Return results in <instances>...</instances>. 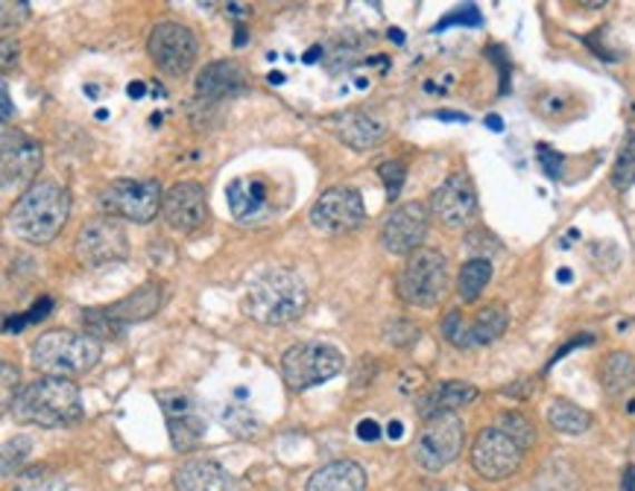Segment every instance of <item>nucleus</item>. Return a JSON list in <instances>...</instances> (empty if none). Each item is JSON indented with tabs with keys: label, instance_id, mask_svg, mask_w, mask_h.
<instances>
[{
	"label": "nucleus",
	"instance_id": "7c9ffc66",
	"mask_svg": "<svg viewBox=\"0 0 635 491\" xmlns=\"http://www.w3.org/2000/svg\"><path fill=\"white\" fill-rule=\"evenodd\" d=\"M498 430H504L507 436L512 439V442L521 448V451H527L530 444L536 442V428H534V421L527 419V415H521V413H504L501 419H498Z\"/></svg>",
	"mask_w": 635,
	"mask_h": 491
},
{
	"label": "nucleus",
	"instance_id": "4468645a",
	"mask_svg": "<svg viewBox=\"0 0 635 491\" xmlns=\"http://www.w3.org/2000/svg\"><path fill=\"white\" fill-rule=\"evenodd\" d=\"M431 214L446 228L469 226L478 214V190L466 173H451L431 196Z\"/></svg>",
	"mask_w": 635,
	"mask_h": 491
},
{
	"label": "nucleus",
	"instance_id": "f257e3e1",
	"mask_svg": "<svg viewBox=\"0 0 635 491\" xmlns=\"http://www.w3.org/2000/svg\"><path fill=\"white\" fill-rule=\"evenodd\" d=\"M307 307V287L293 269H267L250 281L244 313L252 322L282 327L296 322Z\"/></svg>",
	"mask_w": 635,
	"mask_h": 491
},
{
	"label": "nucleus",
	"instance_id": "2f4dec72",
	"mask_svg": "<svg viewBox=\"0 0 635 491\" xmlns=\"http://www.w3.org/2000/svg\"><path fill=\"white\" fill-rule=\"evenodd\" d=\"M82 325H86L88 336H95V340H115V336L124 331V325L118 322H111L102 307H91V311H82Z\"/></svg>",
	"mask_w": 635,
	"mask_h": 491
},
{
	"label": "nucleus",
	"instance_id": "412c9836",
	"mask_svg": "<svg viewBox=\"0 0 635 491\" xmlns=\"http://www.w3.org/2000/svg\"><path fill=\"white\" fill-rule=\"evenodd\" d=\"M162 302H165V287H162L158 281H149V284L135 289L133 296H126L120 298V302L109 304V307H102V313H106L111 322H118V325H126V322H144L149 320V316H156Z\"/></svg>",
	"mask_w": 635,
	"mask_h": 491
},
{
	"label": "nucleus",
	"instance_id": "de8ad7c7",
	"mask_svg": "<svg viewBox=\"0 0 635 491\" xmlns=\"http://www.w3.org/2000/svg\"><path fill=\"white\" fill-rule=\"evenodd\" d=\"M141 94H144L141 82H135V86H129V97H141Z\"/></svg>",
	"mask_w": 635,
	"mask_h": 491
},
{
	"label": "nucleus",
	"instance_id": "a878e982",
	"mask_svg": "<svg viewBox=\"0 0 635 491\" xmlns=\"http://www.w3.org/2000/svg\"><path fill=\"white\" fill-rule=\"evenodd\" d=\"M510 325V313L504 304H487L483 311L469 322V348L471 345H489L507 331Z\"/></svg>",
	"mask_w": 635,
	"mask_h": 491
},
{
	"label": "nucleus",
	"instance_id": "cd10ccee",
	"mask_svg": "<svg viewBox=\"0 0 635 491\" xmlns=\"http://www.w3.org/2000/svg\"><path fill=\"white\" fill-rule=\"evenodd\" d=\"M489 278H492V264L489 257H471L466 261L463 269H460V278H457V293L463 298L466 304L478 302L480 293L487 289Z\"/></svg>",
	"mask_w": 635,
	"mask_h": 491
},
{
	"label": "nucleus",
	"instance_id": "4c0bfd02",
	"mask_svg": "<svg viewBox=\"0 0 635 491\" xmlns=\"http://www.w3.org/2000/svg\"><path fill=\"white\" fill-rule=\"evenodd\" d=\"M0 369H3V410H12L18 397V369L9 360H3Z\"/></svg>",
	"mask_w": 635,
	"mask_h": 491
},
{
	"label": "nucleus",
	"instance_id": "423d86ee",
	"mask_svg": "<svg viewBox=\"0 0 635 491\" xmlns=\"http://www.w3.org/2000/svg\"><path fill=\"white\" fill-rule=\"evenodd\" d=\"M345 369L343 351L329 343H299L284 351L282 377L293 392L314 390Z\"/></svg>",
	"mask_w": 635,
	"mask_h": 491
},
{
	"label": "nucleus",
	"instance_id": "20e7f679",
	"mask_svg": "<svg viewBox=\"0 0 635 491\" xmlns=\"http://www.w3.org/2000/svg\"><path fill=\"white\" fill-rule=\"evenodd\" d=\"M102 345L100 340L88 334H74V331H48L41 334L30 348L32 366L45 372L48 377H79L91 372L100 363Z\"/></svg>",
	"mask_w": 635,
	"mask_h": 491
},
{
	"label": "nucleus",
	"instance_id": "f03ea898",
	"mask_svg": "<svg viewBox=\"0 0 635 491\" xmlns=\"http://www.w3.org/2000/svg\"><path fill=\"white\" fill-rule=\"evenodd\" d=\"M12 415L21 424H36V428H65L74 424L82 415V397H79L77 383L68 377H39L27 383L18 392Z\"/></svg>",
	"mask_w": 635,
	"mask_h": 491
},
{
	"label": "nucleus",
	"instance_id": "a18cd8bd",
	"mask_svg": "<svg viewBox=\"0 0 635 491\" xmlns=\"http://www.w3.org/2000/svg\"><path fill=\"white\" fill-rule=\"evenodd\" d=\"M624 491H635V465L624 471Z\"/></svg>",
	"mask_w": 635,
	"mask_h": 491
},
{
	"label": "nucleus",
	"instance_id": "9b49d317",
	"mask_svg": "<svg viewBox=\"0 0 635 491\" xmlns=\"http://www.w3.org/2000/svg\"><path fill=\"white\" fill-rule=\"evenodd\" d=\"M79 264L86 266H102V264H115V261H124L129 255V240H126V232L115 223L111 217H100L91 219L86 226L79 228L77 243Z\"/></svg>",
	"mask_w": 635,
	"mask_h": 491
},
{
	"label": "nucleus",
	"instance_id": "f8f14e48",
	"mask_svg": "<svg viewBox=\"0 0 635 491\" xmlns=\"http://www.w3.org/2000/svg\"><path fill=\"white\" fill-rule=\"evenodd\" d=\"M521 453L525 451L504 430L487 428L471 444V465L483 480H507L521 465Z\"/></svg>",
	"mask_w": 635,
	"mask_h": 491
},
{
	"label": "nucleus",
	"instance_id": "79ce46f5",
	"mask_svg": "<svg viewBox=\"0 0 635 491\" xmlns=\"http://www.w3.org/2000/svg\"><path fill=\"white\" fill-rule=\"evenodd\" d=\"M358 436L367 439V442L378 439V424H375V421H361V424H358Z\"/></svg>",
	"mask_w": 635,
	"mask_h": 491
},
{
	"label": "nucleus",
	"instance_id": "393cba45",
	"mask_svg": "<svg viewBox=\"0 0 635 491\" xmlns=\"http://www.w3.org/2000/svg\"><path fill=\"white\" fill-rule=\"evenodd\" d=\"M600 383H604V392L618 401V397L629 395L635 390V357L629 351H612L609 357L604 360V369H600Z\"/></svg>",
	"mask_w": 635,
	"mask_h": 491
},
{
	"label": "nucleus",
	"instance_id": "72a5a7b5",
	"mask_svg": "<svg viewBox=\"0 0 635 491\" xmlns=\"http://www.w3.org/2000/svg\"><path fill=\"white\" fill-rule=\"evenodd\" d=\"M442 334H446L448 343L457 345V348H469V325H466L460 311L448 313L446 322H442Z\"/></svg>",
	"mask_w": 635,
	"mask_h": 491
},
{
	"label": "nucleus",
	"instance_id": "bb28decb",
	"mask_svg": "<svg viewBox=\"0 0 635 491\" xmlns=\"http://www.w3.org/2000/svg\"><path fill=\"white\" fill-rule=\"evenodd\" d=\"M548 421L550 428L565 436H580L592 428V413L577 406L574 401H565V397H554L548 404Z\"/></svg>",
	"mask_w": 635,
	"mask_h": 491
},
{
	"label": "nucleus",
	"instance_id": "a211bd4d",
	"mask_svg": "<svg viewBox=\"0 0 635 491\" xmlns=\"http://www.w3.org/2000/svg\"><path fill=\"white\" fill-rule=\"evenodd\" d=\"M228 208L241 223H252V219L264 217L273 208V185L267 176H237L232 185L226 187Z\"/></svg>",
	"mask_w": 635,
	"mask_h": 491
},
{
	"label": "nucleus",
	"instance_id": "9d476101",
	"mask_svg": "<svg viewBox=\"0 0 635 491\" xmlns=\"http://www.w3.org/2000/svg\"><path fill=\"white\" fill-rule=\"evenodd\" d=\"M367 223V205L354 187H329L311 208V226L322 234H345Z\"/></svg>",
	"mask_w": 635,
	"mask_h": 491
},
{
	"label": "nucleus",
	"instance_id": "39448f33",
	"mask_svg": "<svg viewBox=\"0 0 635 491\" xmlns=\"http://www.w3.org/2000/svg\"><path fill=\"white\" fill-rule=\"evenodd\" d=\"M448 293V261L437 249H419L399 273V296L413 307H437Z\"/></svg>",
	"mask_w": 635,
	"mask_h": 491
},
{
	"label": "nucleus",
	"instance_id": "49530a36",
	"mask_svg": "<svg viewBox=\"0 0 635 491\" xmlns=\"http://www.w3.org/2000/svg\"><path fill=\"white\" fill-rule=\"evenodd\" d=\"M487 124L492 126L495 132H501V117H495V115H492V117H487Z\"/></svg>",
	"mask_w": 635,
	"mask_h": 491
},
{
	"label": "nucleus",
	"instance_id": "6ab92c4d",
	"mask_svg": "<svg viewBox=\"0 0 635 491\" xmlns=\"http://www.w3.org/2000/svg\"><path fill=\"white\" fill-rule=\"evenodd\" d=\"M325 124L331 126V132L338 135L345 147L358 149V153L378 147L387 135L384 124H381L375 115H369V111H363V109L340 111V115L329 117Z\"/></svg>",
	"mask_w": 635,
	"mask_h": 491
},
{
	"label": "nucleus",
	"instance_id": "c03bdc74",
	"mask_svg": "<svg viewBox=\"0 0 635 491\" xmlns=\"http://www.w3.org/2000/svg\"><path fill=\"white\" fill-rule=\"evenodd\" d=\"M0 94H3V120H9V117H12V100H9V88L0 86Z\"/></svg>",
	"mask_w": 635,
	"mask_h": 491
},
{
	"label": "nucleus",
	"instance_id": "ddd939ff",
	"mask_svg": "<svg viewBox=\"0 0 635 491\" xmlns=\"http://www.w3.org/2000/svg\"><path fill=\"white\" fill-rule=\"evenodd\" d=\"M428 228H431V210L424 208L422 203H408L399 205L392 210L390 217L384 219V228H381V246H384L390 255H413V252L422 249L424 237H428Z\"/></svg>",
	"mask_w": 635,
	"mask_h": 491
},
{
	"label": "nucleus",
	"instance_id": "aec40b11",
	"mask_svg": "<svg viewBox=\"0 0 635 491\" xmlns=\"http://www.w3.org/2000/svg\"><path fill=\"white\" fill-rule=\"evenodd\" d=\"M176 491H244L226 468L212 460H190L173 474Z\"/></svg>",
	"mask_w": 635,
	"mask_h": 491
},
{
	"label": "nucleus",
	"instance_id": "b1692460",
	"mask_svg": "<svg viewBox=\"0 0 635 491\" xmlns=\"http://www.w3.org/2000/svg\"><path fill=\"white\" fill-rule=\"evenodd\" d=\"M478 397V390L471 383L463 381H446L437 383L428 395L419 401V410H422L424 421L433 419V415H446V413H457L463 410L466 404H471Z\"/></svg>",
	"mask_w": 635,
	"mask_h": 491
},
{
	"label": "nucleus",
	"instance_id": "473e14b6",
	"mask_svg": "<svg viewBox=\"0 0 635 491\" xmlns=\"http://www.w3.org/2000/svg\"><path fill=\"white\" fill-rule=\"evenodd\" d=\"M534 491H574L572 471L565 465H559V462H554V465H548L541 471Z\"/></svg>",
	"mask_w": 635,
	"mask_h": 491
},
{
	"label": "nucleus",
	"instance_id": "c756f323",
	"mask_svg": "<svg viewBox=\"0 0 635 491\" xmlns=\"http://www.w3.org/2000/svg\"><path fill=\"white\" fill-rule=\"evenodd\" d=\"M635 185V132H627L624 147H621L615 167H612V187L615 190H629Z\"/></svg>",
	"mask_w": 635,
	"mask_h": 491
},
{
	"label": "nucleus",
	"instance_id": "7ed1b4c3",
	"mask_svg": "<svg viewBox=\"0 0 635 491\" xmlns=\"http://www.w3.org/2000/svg\"><path fill=\"white\" fill-rule=\"evenodd\" d=\"M68 210H71V196H68L65 187L53 185V181H36L12 205L9 226H12V232L18 237L45 246V243H50L56 234L62 232Z\"/></svg>",
	"mask_w": 635,
	"mask_h": 491
},
{
	"label": "nucleus",
	"instance_id": "c85d7f7f",
	"mask_svg": "<svg viewBox=\"0 0 635 491\" xmlns=\"http://www.w3.org/2000/svg\"><path fill=\"white\" fill-rule=\"evenodd\" d=\"M12 491H68V483H65L62 474H56L53 468L39 465L18 477Z\"/></svg>",
	"mask_w": 635,
	"mask_h": 491
},
{
	"label": "nucleus",
	"instance_id": "a19ab883",
	"mask_svg": "<svg viewBox=\"0 0 635 491\" xmlns=\"http://www.w3.org/2000/svg\"><path fill=\"white\" fill-rule=\"evenodd\" d=\"M539 161L550 179H559V173H563V158H559L557 153H550L548 147H539Z\"/></svg>",
	"mask_w": 635,
	"mask_h": 491
},
{
	"label": "nucleus",
	"instance_id": "4be33fe9",
	"mask_svg": "<svg viewBox=\"0 0 635 491\" xmlns=\"http://www.w3.org/2000/svg\"><path fill=\"white\" fill-rule=\"evenodd\" d=\"M246 88V77L241 65L228 62H212L205 65L203 73L196 77V94L205 97V100H226V97H235Z\"/></svg>",
	"mask_w": 635,
	"mask_h": 491
},
{
	"label": "nucleus",
	"instance_id": "c9c22d12",
	"mask_svg": "<svg viewBox=\"0 0 635 491\" xmlns=\"http://www.w3.org/2000/svg\"><path fill=\"white\" fill-rule=\"evenodd\" d=\"M378 173H381V179H384V187H387V194H390V199H395V196L401 194V185H404L408 167H404L401 161H384Z\"/></svg>",
	"mask_w": 635,
	"mask_h": 491
},
{
	"label": "nucleus",
	"instance_id": "6e6552de",
	"mask_svg": "<svg viewBox=\"0 0 635 491\" xmlns=\"http://www.w3.org/2000/svg\"><path fill=\"white\" fill-rule=\"evenodd\" d=\"M463 421L457 413H446V415H433V419L424 421L422 433L416 436V448L413 456L419 462V468L424 471H442L451 462L460 456L463 451Z\"/></svg>",
	"mask_w": 635,
	"mask_h": 491
},
{
	"label": "nucleus",
	"instance_id": "5701e85b",
	"mask_svg": "<svg viewBox=\"0 0 635 491\" xmlns=\"http://www.w3.org/2000/svg\"><path fill=\"white\" fill-rule=\"evenodd\" d=\"M307 491H367V471L352 460H338L311 474Z\"/></svg>",
	"mask_w": 635,
	"mask_h": 491
},
{
	"label": "nucleus",
	"instance_id": "2eb2a0df",
	"mask_svg": "<svg viewBox=\"0 0 635 491\" xmlns=\"http://www.w3.org/2000/svg\"><path fill=\"white\" fill-rule=\"evenodd\" d=\"M167 226L179 234H196L208 223V199H205L203 185L196 181H179L165 194L162 203Z\"/></svg>",
	"mask_w": 635,
	"mask_h": 491
},
{
	"label": "nucleus",
	"instance_id": "e433bc0d",
	"mask_svg": "<svg viewBox=\"0 0 635 491\" xmlns=\"http://www.w3.org/2000/svg\"><path fill=\"white\" fill-rule=\"evenodd\" d=\"M457 23H466V27H480V23H483V18H480L478 7L455 9L451 16H446L440 23H437V30H448V27H457Z\"/></svg>",
	"mask_w": 635,
	"mask_h": 491
},
{
	"label": "nucleus",
	"instance_id": "f3484780",
	"mask_svg": "<svg viewBox=\"0 0 635 491\" xmlns=\"http://www.w3.org/2000/svg\"><path fill=\"white\" fill-rule=\"evenodd\" d=\"M158 404L167 415V430H170V442L176 451L188 453L196 444L203 442L205 424L194 413V401L185 392H158Z\"/></svg>",
	"mask_w": 635,
	"mask_h": 491
},
{
	"label": "nucleus",
	"instance_id": "37998d69",
	"mask_svg": "<svg viewBox=\"0 0 635 491\" xmlns=\"http://www.w3.org/2000/svg\"><path fill=\"white\" fill-rule=\"evenodd\" d=\"M16 56L18 53H12V39H9V36H3V68H12Z\"/></svg>",
	"mask_w": 635,
	"mask_h": 491
},
{
	"label": "nucleus",
	"instance_id": "f704fd0d",
	"mask_svg": "<svg viewBox=\"0 0 635 491\" xmlns=\"http://www.w3.org/2000/svg\"><path fill=\"white\" fill-rule=\"evenodd\" d=\"M27 453H30V442L21 436L3 444V477H12V471L27 460Z\"/></svg>",
	"mask_w": 635,
	"mask_h": 491
},
{
	"label": "nucleus",
	"instance_id": "0eeeda50",
	"mask_svg": "<svg viewBox=\"0 0 635 491\" xmlns=\"http://www.w3.org/2000/svg\"><path fill=\"white\" fill-rule=\"evenodd\" d=\"M162 203H165V194H162L156 179L109 181L100 190V196H97V205L109 217L129 219V223H149V219H156Z\"/></svg>",
	"mask_w": 635,
	"mask_h": 491
},
{
	"label": "nucleus",
	"instance_id": "ea45409f",
	"mask_svg": "<svg viewBox=\"0 0 635 491\" xmlns=\"http://www.w3.org/2000/svg\"><path fill=\"white\" fill-rule=\"evenodd\" d=\"M50 307H53V302H50V298H41L30 313H25V320H9L7 331H18V327H25L27 322H41L50 313Z\"/></svg>",
	"mask_w": 635,
	"mask_h": 491
},
{
	"label": "nucleus",
	"instance_id": "58836bf2",
	"mask_svg": "<svg viewBox=\"0 0 635 491\" xmlns=\"http://www.w3.org/2000/svg\"><path fill=\"white\" fill-rule=\"evenodd\" d=\"M387 336H390L392 345H410L419 340V327L408 325V322H395V325L387 327Z\"/></svg>",
	"mask_w": 635,
	"mask_h": 491
},
{
	"label": "nucleus",
	"instance_id": "dca6fc26",
	"mask_svg": "<svg viewBox=\"0 0 635 491\" xmlns=\"http://www.w3.org/2000/svg\"><path fill=\"white\" fill-rule=\"evenodd\" d=\"M41 170V144L18 129H3V187H21Z\"/></svg>",
	"mask_w": 635,
	"mask_h": 491
},
{
	"label": "nucleus",
	"instance_id": "1a4fd4ad",
	"mask_svg": "<svg viewBox=\"0 0 635 491\" xmlns=\"http://www.w3.org/2000/svg\"><path fill=\"white\" fill-rule=\"evenodd\" d=\"M147 50L149 59L165 70V73H170V77H182V73H188L190 65L196 62L199 45H196L194 30H188L185 23L162 21L153 27V32H149Z\"/></svg>",
	"mask_w": 635,
	"mask_h": 491
}]
</instances>
